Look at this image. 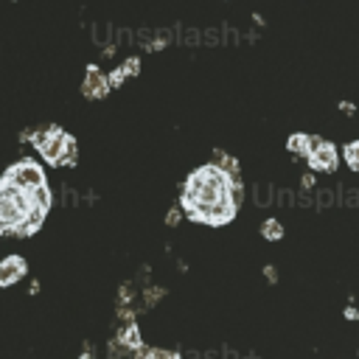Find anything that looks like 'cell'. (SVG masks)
Instances as JSON below:
<instances>
[{
	"label": "cell",
	"instance_id": "cell-4",
	"mask_svg": "<svg viewBox=\"0 0 359 359\" xmlns=\"http://www.w3.org/2000/svg\"><path fill=\"white\" fill-rule=\"evenodd\" d=\"M3 180L14 182V185L22 188V191H34L36 185H45V171H42V165H36V163H31V160H22V163L11 165Z\"/></svg>",
	"mask_w": 359,
	"mask_h": 359
},
{
	"label": "cell",
	"instance_id": "cell-6",
	"mask_svg": "<svg viewBox=\"0 0 359 359\" xmlns=\"http://www.w3.org/2000/svg\"><path fill=\"white\" fill-rule=\"evenodd\" d=\"M236 202H233V194H224L222 199H216L213 205H208L205 210H199L194 219L196 222H208V224H224V222H230L233 216H236Z\"/></svg>",
	"mask_w": 359,
	"mask_h": 359
},
{
	"label": "cell",
	"instance_id": "cell-7",
	"mask_svg": "<svg viewBox=\"0 0 359 359\" xmlns=\"http://www.w3.org/2000/svg\"><path fill=\"white\" fill-rule=\"evenodd\" d=\"M25 275V261L20 255H8L0 261V286H11Z\"/></svg>",
	"mask_w": 359,
	"mask_h": 359
},
{
	"label": "cell",
	"instance_id": "cell-2",
	"mask_svg": "<svg viewBox=\"0 0 359 359\" xmlns=\"http://www.w3.org/2000/svg\"><path fill=\"white\" fill-rule=\"evenodd\" d=\"M31 208V194L8 180H0V233H14Z\"/></svg>",
	"mask_w": 359,
	"mask_h": 359
},
{
	"label": "cell",
	"instance_id": "cell-8",
	"mask_svg": "<svg viewBox=\"0 0 359 359\" xmlns=\"http://www.w3.org/2000/svg\"><path fill=\"white\" fill-rule=\"evenodd\" d=\"M84 95H93V98H101L109 93V79L98 70V67H90L87 70V79H84Z\"/></svg>",
	"mask_w": 359,
	"mask_h": 359
},
{
	"label": "cell",
	"instance_id": "cell-12",
	"mask_svg": "<svg viewBox=\"0 0 359 359\" xmlns=\"http://www.w3.org/2000/svg\"><path fill=\"white\" fill-rule=\"evenodd\" d=\"M345 160L353 171H359V140H353L351 146H345Z\"/></svg>",
	"mask_w": 359,
	"mask_h": 359
},
{
	"label": "cell",
	"instance_id": "cell-9",
	"mask_svg": "<svg viewBox=\"0 0 359 359\" xmlns=\"http://www.w3.org/2000/svg\"><path fill=\"white\" fill-rule=\"evenodd\" d=\"M123 345H129V348H135L137 351V345H140V331H137V325L135 323H126V328L121 331V337H118Z\"/></svg>",
	"mask_w": 359,
	"mask_h": 359
},
{
	"label": "cell",
	"instance_id": "cell-13",
	"mask_svg": "<svg viewBox=\"0 0 359 359\" xmlns=\"http://www.w3.org/2000/svg\"><path fill=\"white\" fill-rule=\"evenodd\" d=\"M264 238H280L283 236V227H280V222H275V219H269V222H264Z\"/></svg>",
	"mask_w": 359,
	"mask_h": 359
},
{
	"label": "cell",
	"instance_id": "cell-3",
	"mask_svg": "<svg viewBox=\"0 0 359 359\" xmlns=\"http://www.w3.org/2000/svg\"><path fill=\"white\" fill-rule=\"evenodd\" d=\"M31 140H34V146L39 149V154H42L50 165H59V160H62V154H65V146H67L70 135L62 132V129H56V126H48V129H36Z\"/></svg>",
	"mask_w": 359,
	"mask_h": 359
},
{
	"label": "cell",
	"instance_id": "cell-10",
	"mask_svg": "<svg viewBox=\"0 0 359 359\" xmlns=\"http://www.w3.org/2000/svg\"><path fill=\"white\" fill-rule=\"evenodd\" d=\"M31 194V205H39V208H50V191H48V185H36L34 191H28Z\"/></svg>",
	"mask_w": 359,
	"mask_h": 359
},
{
	"label": "cell",
	"instance_id": "cell-1",
	"mask_svg": "<svg viewBox=\"0 0 359 359\" xmlns=\"http://www.w3.org/2000/svg\"><path fill=\"white\" fill-rule=\"evenodd\" d=\"M230 185H233V180L222 165H202L199 171H194L188 177V185L182 194V208L194 219L199 210H205L208 205H213L216 199L230 194Z\"/></svg>",
	"mask_w": 359,
	"mask_h": 359
},
{
	"label": "cell",
	"instance_id": "cell-14",
	"mask_svg": "<svg viewBox=\"0 0 359 359\" xmlns=\"http://www.w3.org/2000/svg\"><path fill=\"white\" fill-rule=\"evenodd\" d=\"M65 163H76V140H73V137L67 140V146H65V154H62L59 165H65Z\"/></svg>",
	"mask_w": 359,
	"mask_h": 359
},
{
	"label": "cell",
	"instance_id": "cell-5",
	"mask_svg": "<svg viewBox=\"0 0 359 359\" xmlns=\"http://www.w3.org/2000/svg\"><path fill=\"white\" fill-rule=\"evenodd\" d=\"M306 160L314 171H334L337 168V149H334V143H328L323 137H309Z\"/></svg>",
	"mask_w": 359,
	"mask_h": 359
},
{
	"label": "cell",
	"instance_id": "cell-11",
	"mask_svg": "<svg viewBox=\"0 0 359 359\" xmlns=\"http://www.w3.org/2000/svg\"><path fill=\"white\" fill-rule=\"evenodd\" d=\"M289 151L306 157V154H309V135H292V137H289Z\"/></svg>",
	"mask_w": 359,
	"mask_h": 359
}]
</instances>
